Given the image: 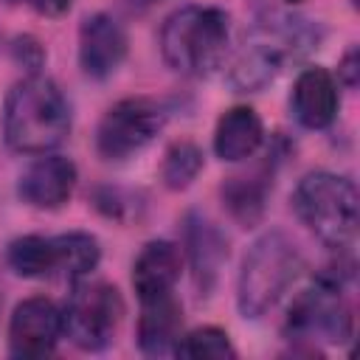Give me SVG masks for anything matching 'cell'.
Masks as SVG:
<instances>
[{"label": "cell", "mask_w": 360, "mask_h": 360, "mask_svg": "<svg viewBox=\"0 0 360 360\" xmlns=\"http://www.w3.org/2000/svg\"><path fill=\"white\" fill-rule=\"evenodd\" d=\"M321 42V28L304 17H267L253 25L231 62L228 82L236 93L267 87L290 62H298Z\"/></svg>", "instance_id": "1"}, {"label": "cell", "mask_w": 360, "mask_h": 360, "mask_svg": "<svg viewBox=\"0 0 360 360\" xmlns=\"http://www.w3.org/2000/svg\"><path fill=\"white\" fill-rule=\"evenodd\" d=\"M68 132L70 104L53 79L31 73L8 90L3 107V135L14 152L45 155L56 149Z\"/></svg>", "instance_id": "2"}, {"label": "cell", "mask_w": 360, "mask_h": 360, "mask_svg": "<svg viewBox=\"0 0 360 360\" xmlns=\"http://www.w3.org/2000/svg\"><path fill=\"white\" fill-rule=\"evenodd\" d=\"M231 17L217 6H183L160 25L163 62L180 76H208L228 53Z\"/></svg>", "instance_id": "3"}, {"label": "cell", "mask_w": 360, "mask_h": 360, "mask_svg": "<svg viewBox=\"0 0 360 360\" xmlns=\"http://www.w3.org/2000/svg\"><path fill=\"white\" fill-rule=\"evenodd\" d=\"M292 208L307 231L326 248L343 253L357 239L360 197L349 177L335 172H309L292 191Z\"/></svg>", "instance_id": "4"}, {"label": "cell", "mask_w": 360, "mask_h": 360, "mask_svg": "<svg viewBox=\"0 0 360 360\" xmlns=\"http://www.w3.org/2000/svg\"><path fill=\"white\" fill-rule=\"evenodd\" d=\"M304 270L301 250L281 231L262 233L245 253L236 278V307L245 318L270 312Z\"/></svg>", "instance_id": "5"}, {"label": "cell", "mask_w": 360, "mask_h": 360, "mask_svg": "<svg viewBox=\"0 0 360 360\" xmlns=\"http://www.w3.org/2000/svg\"><path fill=\"white\" fill-rule=\"evenodd\" d=\"M352 276L349 267H329L318 273V278L292 301L284 332L295 340H323V343H346L354 329L352 307L343 295V284Z\"/></svg>", "instance_id": "6"}, {"label": "cell", "mask_w": 360, "mask_h": 360, "mask_svg": "<svg viewBox=\"0 0 360 360\" xmlns=\"http://www.w3.org/2000/svg\"><path fill=\"white\" fill-rule=\"evenodd\" d=\"M124 315L121 292L104 281H76L70 301L62 309L65 335L84 352H101L112 343Z\"/></svg>", "instance_id": "7"}, {"label": "cell", "mask_w": 360, "mask_h": 360, "mask_svg": "<svg viewBox=\"0 0 360 360\" xmlns=\"http://www.w3.org/2000/svg\"><path fill=\"white\" fill-rule=\"evenodd\" d=\"M166 124V110L155 98L129 96L115 101L98 121L96 149L104 160H127L146 149Z\"/></svg>", "instance_id": "8"}, {"label": "cell", "mask_w": 360, "mask_h": 360, "mask_svg": "<svg viewBox=\"0 0 360 360\" xmlns=\"http://www.w3.org/2000/svg\"><path fill=\"white\" fill-rule=\"evenodd\" d=\"M65 335L62 309L42 295L25 298L14 307L8 321V352L14 357H45Z\"/></svg>", "instance_id": "9"}, {"label": "cell", "mask_w": 360, "mask_h": 360, "mask_svg": "<svg viewBox=\"0 0 360 360\" xmlns=\"http://www.w3.org/2000/svg\"><path fill=\"white\" fill-rule=\"evenodd\" d=\"M127 45H129L127 31L112 14L96 11V14L84 17L79 25V68H82V73L96 82L110 79L127 59Z\"/></svg>", "instance_id": "10"}, {"label": "cell", "mask_w": 360, "mask_h": 360, "mask_svg": "<svg viewBox=\"0 0 360 360\" xmlns=\"http://www.w3.org/2000/svg\"><path fill=\"white\" fill-rule=\"evenodd\" d=\"M76 163L62 155H39L17 180V197L42 211L62 208L76 188Z\"/></svg>", "instance_id": "11"}, {"label": "cell", "mask_w": 360, "mask_h": 360, "mask_svg": "<svg viewBox=\"0 0 360 360\" xmlns=\"http://www.w3.org/2000/svg\"><path fill=\"white\" fill-rule=\"evenodd\" d=\"M183 245L194 273V284L200 292L208 295L228 259V242L208 217H202L200 211H188L183 217Z\"/></svg>", "instance_id": "12"}, {"label": "cell", "mask_w": 360, "mask_h": 360, "mask_svg": "<svg viewBox=\"0 0 360 360\" xmlns=\"http://www.w3.org/2000/svg\"><path fill=\"white\" fill-rule=\"evenodd\" d=\"M292 115L307 129H326L338 110H340V93L338 79L326 68H304L292 84L290 93Z\"/></svg>", "instance_id": "13"}, {"label": "cell", "mask_w": 360, "mask_h": 360, "mask_svg": "<svg viewBox=\"0 0 360 360\" xmlns=\"http://www.w3.org/2000/svg\"><path fill=\"white\" fill-rule=\"evenodd\" d=\"M180 270H183V253L174 242L166 239L146 242L132 262V287L141 301L166 295L174 290Z\"/></svg>", "instance_id": "14"}, {"label": "cell", "mask_w": 360, "mask_h": 360, "mask_svg": "<svg viewBox=\"0 0 360 360\" xmlns=\"http://www.w3.org/2000/svg\"><path fill=\"white\" fill-rule=\"evenodd\" d=\"M183 335V307L172 292L141 301L138 318V346L149 357L174 354V346Z\"/></svg>", "instance_id": "15"}, {"label": "cell", "mask_w": 360, "mask_h": 360, "mask_svg": "<svg viewBox=\"0 0 360 360\" xmlns=\"http://www.w3.org/2000/svg\"><path fill=\"white\" fill-rule=\"evenodd\" d=\"M264 141L262 118L253 107L236 104L225 110L214 127V155L225 163H239L250 158Z\"/></svg>", "instance_id": "16"}, {"label": "cell", "mask_w": 360, "mask_h": 360, "mask_svg": "<svg viewBox=\"0 0 360 360\" xmlns=\"http://www.w3.org/2000/svg\"><path fill=\"white\" fill-rule=\"evenodd\" d=\"M6 259L8 267L22 278H45L59 273V253L53 236H39V233L17 236L8 245Z\"/></svg>", "instance_id": "17"}, {"label": "cell", "mask_w": 360, "mask_h": 360, "mask_svg": "<svg viewBox=\"0 0 360 360\" xmlns=\"http://www.w3.org/2000/svg\"><path fill=\"white\" fill-rule=\"evenodd\" d=\"M53 242H56V253H59V273H65L70 281L87 278L101 262V248L93 233L70 231V233L53 236Z\"/></svg>", "instance_id": "18"}, {"label": "cell", "mask_w": 360, "mask_h": 360, "mask_svg": "<svg viewBox=\"0 0 360 360\" xmlns=\"http://www.w3.org/2000/svg\"><path fill=\"white\" fill-rule=\"evenodd\" d=\"M267 200V183L262 177H228L222 183V202L228 214L245 228L259 222Z\"/></svg>", "instance_id": "19"}, {"label": "cell", "mask_w": 360, "mask_h": 360, "mask_svg": "<svg viewBox=\"0 0 360 360\" xmlns=\"http://www.w3.org/2000/svg\"><path fill=\"white\" fill-rule=\"evenodd\" d=\"M202 172V149L191 141H177L166 149L163 163H160V180L172 191L188 188L197 174Z\"/></svg>", "instance_id": "20"}, {"label": "cell", "mask_w": 360, "mask_h": 360, "mask_svg": "<svg viewBox=\"0 0 360 360\" xmlns=\"http://www.w3.org/2000/svg\"><path fill=\"white\" fill-rule=\"evenodd\" d=\"M174 354L177 357H211V360H231L236 357V349L228 338L225 329L219 326H200L188 335H180L177 346H174Z\"/></svg>", "instance_id": "21"}, {"label": "cell", "mask_w": 360, "mask_h": 360, "mask_svg": "<svg viewBox=\"0 0 360 360\" xmlns=\"http://www.w3.org/2000/svg\"><path fill=\"white\" fill-rule=\"evenodd\" d=\"M357 79H360V56H357V48H349L338 68V84H346L352 90L357 87Z\"/></svg>", "instance_id": "22"}, {"label": "cell", "mask_w": 360, "mask_h": 360, "mask_svg": "<svg viewBox=\"0 0 360 360\" xmlns=\"http://www.w3.org/2000/svg\"><path fill=\"white\" fill-rule=\"evenodd\" d=\"M11 3H25L28 8H34L45 17H59L70 8V0H11Z\"/></svg>", "instance_id": "23"}, {"label": "cell", "mask_w": 360, "mask_h": 360, "mask_svg": "<svg viewBox=\"0 0 360 360\" xmlns=\"http://www.w3.org/2000/svg\"><path fill=\"white\" fill-rule=\"evenodd\" d=\"M290 3H298V0H290Z\"/></svg>", "instance_id": "24"}]
</instances>
